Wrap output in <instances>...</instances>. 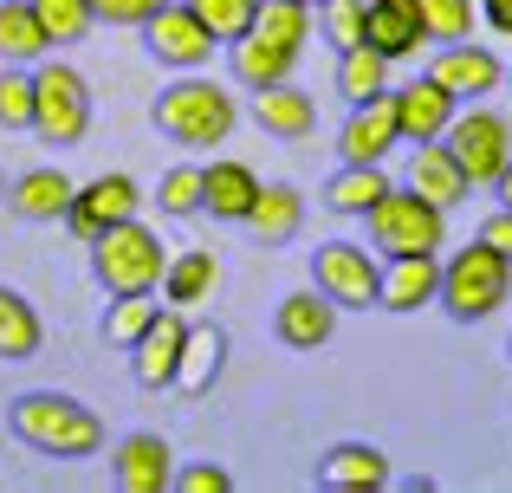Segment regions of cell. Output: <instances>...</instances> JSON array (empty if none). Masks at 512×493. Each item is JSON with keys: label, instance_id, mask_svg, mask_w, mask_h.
Instances as JSON below:
<instances>
[{"label": "cell", "instance_id": "cell-28", "mask_svg": "<svg viewBox=\"0 0 512 493\" xmlns=\"http://www.w3.org/2000/svg\"><path fill=\"white\" fill-rule=\"evenodd\" d=\"M214 286H221V260H214L208 247L169 253V266H163V305H201Z\"/></svg>", "mask_w": 512, "mask_h": 493}, {"label": "cell", "instance_id": "cell-24", "mask_svg": "<svg viewBox=\"0 0 512 493\" xmlns=\"http://www.w3.org/2000/svg\"><path fill=\"white\" fill-rule=\"evenodd\" d=\"M253 195H260V176H253L247 163H234V156H221V163H201V215L214 221H247Z\"/></svg>", "mask_w": 512, "mask_h": 493}, {"label": "cell", "instance_id": "cell-20", "mask_svg": "<svg viewBox=\"0 0 512 493\" xmlns=\"http://www.w3.org/2000/svg\"><path fill=\"white\" fill-rule=\"evenodd\" d=\"M402 189H415L422 202H435V208H461L467 195H474V182L461 176V163L448 156V143H415L409 150V169H402Z\"/></svg>", "mask_w": 512, "mask_h": 493}, {"label": "cell", "instance_id": "cell-38", "mask_svg": "<svg viewBox=\"0 0 512 493\" xmlns=\"http://www.w3.org/2000/svg\"><path fill=\"white\" fill-rule=\"evenodd\" d=\"M0 130H33V65H0Z\"/></svg>", "mask_w": 512, "mask_h": 493}, {"label": "cell", "instance_id": "cell-48", "mask_svg": "<svg viewBox=\"0 0 512 493\" xmlns=\"http://www.w3.org/2000/svg\"><path fill=\"white\" fill-rule=\"evenodd\" d=\"M506 357H512V344H506Z\"/></svg>", "mask_w": 512, "mask_h": 493}, {"label": "cell", "instance_id": "cell-1", "mask_svg": "<svg viewBox=\"0 0 512 493\" xmlns=\"http://www.w3.org/2000/svg\"><path fill=\"white\" fill-rule=\"evenodd\" d=\"M7 422L33 455H52V461H91L104 448V416L91 403H78V396H59V390L13 396Z\"/></svg>", "mask_w": 512, "mask_h": 493}, {"label": "cell", "instance_id": "cell-23", "mask_svg": "<svg viewBox=\"0 0 512 493\" xmlns=\"http://www.w3.org/2000/svg\"><path fill=\"white\" fill-rule=\"evenodd\" d=\"M247 241H260V247H286V241H299V228H305V195L292 189V182H260V195H253V208H247Z\"/></svg>", "mask_w": 512, "mask_h": 493}, {"label": "cell", "instance_id": "cell-44", "mask_svg": "<svg viewBox=\"0 0 512 493\" xmlns=\"http://www.w3.org/2000/svg\"><path fill=\"white\" fill-rule=\"evenodd\" d=\"M493 195H500V208H512V156H506V169H500V182H493Z\"/></svg>", "mask_w": 512, "mask_h": 493}, {"label": "cell", "instance_id": "cell-25", "mask_svg": "<svg viewBox=\"0 0 512 493\" xmlns=\"http://www.w3.org/2000/svg\"><path fill=\"white\" fill-rule=\"evenodd\" d=\"M292 65H299V52H286V46H273L266 33H240V39H227V72H234V85L240 91H266V85H279V78H292Z\"/></svg>", "mask_w": 512, "mask_h": 493}, {"label": "cell", "instance_id": "cell-8", "mask_svg": "<svg viewBox=\"0 0 512 493\" xmlns=\"http://www.w3.org/2000/svg\"><path fill=\"white\" fill-rule=\"evenodd\" d=\"M376 279H383V260L357 241H325L312 253V286L325 292L338 312H370L376 305Z\"/></svg>", "mask_w": 512, "mask_h": 493}, {"label": "cell", "instance_id": "cell-46", "mask_svg": "<svg viewBox=\"0 0 512 493\" xmlns=\"http://www.w3.org/2000/svg\"><path fill=\"white\" fill-rule=\"evenodd\" d=\"M299 7H312V13H318V7H325V0H299Z\"/></svg>", "mask_w": 512, "mask_h": 493}, {"label": "cell", "instance_id": "cell-22", "mask_svg": "<svg viewBox=\"0 0 512 493\" xmlns=\"http://www.w3.org/2000/svg\"><path fill=\"white\" fill-rule=\"evenodd\" d=\"M435 286H441V253H402V260H383L376 305L383 312H422V305H435Z\"/></svg>", "mask_w": 512, "mask_h": 493}, {"label": "cell", "instance_id": "cell-11", "mask_svg": "<svg viewBox=\"0 0 512 493\" xmlns=\"http://www.w3.org/2000/svg\"><path fill=\"white\" fill-rule=\"evenodd\" d=\"M428 78H435L448 98L474 104V98H493V91L506 85V59H500L493 46H467V39H454V46H435Z\"/></svg>", "mask_w": 512, "mask_h": 493}, {"label": "cell", "instance_id": "cell-26", "mask_svg": "<svg viewBox=\"0 0 512 493\" xmlns=\"http://www.w3.org/2000/svg\"><path fill=\"white\" fill-rule=\"evenodd\" d=\"M72 189H78V182L65 176V169L46 163V169H26V176H13V182H7V202H0V208H13L20 221H59L65 202H72Z\"/></svg>", "mask_w": 512, "mask_h": 493}, {"label": "cell", "instance_id": "cell-12", "mask_svg": "<svg viewBox=\"0 0 512 493\" xmlns=\"http://www.w3.org/2000/svg\"><path fill=\"white\" fill-rule=\"evenodd\" d=\"M396 143H402V130H396L389 91H376V98H363V104L344 111V124H338V156L344 163H383Z\"/></svg>", "mask_w": 512, "mask_h": 493}, {"label": "cell", "instance_id": "cell-2", "mask_svg": "<svg viewBox=\"0 0 512 493\" xmlns=\"http://www.w3.org/2000/svg\"><path fill=\"white\" fill-rule=\"evenodd\" d=\"M150 124L163 130L175 150H221V143L234 137V124H240V104H234V91L214 85V78L175 72V85L156 91Z\"/></svg>", "mask_w": 512, "mask_h": 493}, {"label": "cell", "instance_id": "cell-34", "mask_svg": "<svg viewBox=\"0 0 512 493\" xmlns=\"http://www.w3.org/2000/svg\"><path fill=\"white\" fill-rule=\"evenodd\" d=\"M33 7V20L46 26L52 46H78V39L98 26V13H91V0H26Z\"/></svg>", "mask_w": 512, "mask_h": 493}, {"label": "cell", "instance_id": "cell-42", "mask_svg": "<svg viewBox=\"0 0 512 493\" xmlns=\"http://www.w3.org/2000/svg\"><path fill=\"white\" fill-rule=\"evenodd\" d=\"M480 241H487L493 253H506V260H512V208H493V215H487V228H480Z\"/></svg>", "mask_w": 512, "mask_h": 493}, {"label": "cell", "instance_id": "cell-3", "mask_svg": "<svg viewBox=\"0 0 512 493\" xmlns=\"http://www.w3.org/2000/svg\"><path fill=\"white\" fill-rule=\"evenodd\" d=\"M512 292V260L493 253L487 241H467L454 260H441V286H435V305L454 318V325H480L506 305Z\"/></svg>", "mask_w": 512, "mask_h": 493}, {"label": "cell", "instance_id": "cell-39", "mask_svg": "<svg viewBox=\"0 0 512 493\" xmlns=\"http://www.w3.org/2000/svg\"><path fill=\"white\" fill-rule=\"evenodd\" d=\"M318 33L338 52L363 46V0H325V7H318Z\"/></svg>", "mask_w": 512, "mask_h": 493}, {"label": "cell", "instance_id": "cell-9", "mask_svg": "<svg viewBox=\"0 0 512 493\" xmlns=\"http://www.w3.org/2000/svg\"><path fill=\"white\" fill-rule=\"evenodd\" d=\"M137 33H143V52H150L163 72H201V65L214 59V46H221V39H214L208 26L182 7V0H163Z\"/></svg>", "mask_w": 512, "mask_h": 493}, {"label": "cell", "instance_id": "cell-16", "mask_svg": "<svg viewBox=\"0 0 512 493\" xmlns=\"http://www.w3.org/2000/svg\"><path fill=\"white\" fill-rule=\"evenodd\" d=\"M389 104H396V130L402 143H435L441 130L454 124V111H461V98H448V91L435 85V78H409V85L389 91Z\"/></svg>", "mask_w": 512, "mask_h": 493}, {"label": "cell", "instance_id": "cell-5", "mask_svg": "<svg viewBox=\"0 0 512 493\" xmlns=\"http://www.w3.org/2000/svg\"><path fill=\"white\" fill-rule=\"evenodd\" d=\"M85 247H91V279H98L104 292H156L163 286L169 253L156 241V228H143L137 215L104 228L98 241H85Z\"/></svg>", "mask_w": 512, "mask_h": 493}, {"label": "cell", "instance_id": "cell-37", "mask_svg": "<svg viewBox=\"0 0 512 493\" xmlns=\"http://www.w3.org/2000/svg\"><path fill=\"white\" fill-rule=\"evenodd\" d=\"M182 7L195 13V20H201V26H208V33H214V39L227 46V39H240V33L253 26V13H260V0H182Z\"/></svg>", "mask_w": 512, "mask_h": 493}, {"label": "cell", "instance_id": "cell-47", "mask_svg": "<svg viewBox=\"0 0 512 493\" xmlns=\"http://www.w3.org/2000/svg\"><path fill=\"white\" fill-rule=\"evenodd\" d=\"M506 85H512V65H506Z\"/></svg>", "mask_w": 512, "mask_h": 493}, {"label": "cell", "instance_id": "cell-14", "mask_svg": "<svg viewBox=\"0 0 512 493\" xmlns=\"http://www.w3.org/2000/svg\"><path fill=\"white\" fill-rule=\"evenodd\" d=\"M169 474H175V448L156 429H137V435H124V442L111 448L117 493H169Z\"/></svg>", "mask_w": 512, "mask_h": 493}, {"label": "cell", "instance_id": "cell-27", "mask_svg": "<svg viewBox=\"0 0 512 493\" xmlns=\"http://www.w3.org/2000/svg\"><path fill=\"white\" fill-rule=\"evenodd\" d=\"M389 195V176H383V163H344L338 176L325 182V195L318 202L331 208V215H350V221H363L376 202Z\"/></svg>", "mask_w": 512, "mask_h": 493}, {"label": "cell", "instance_id": "cell-32", "mask_svg": "<svg viewBox=\"0 0 512 493\" xmlns=\"http://www.w3.org/2000/svg\"><path fill=\"white\" fill-rule=\"evenodd\" d=\"M163 312V299L156 292H111V312H104V344H117V351H130V344L143 338V325Z\"/></svg>", "mask_w": 512, "mask_h": 493}, {"label": "cell", "instance_id": "cell-6", "mask_svg": "<svg viewBox=\"0 0 512 493\" xmlns=\"http://www.w3.org/2000/svg\"><path fill=\"white\" fill-rule=\"evenodd\" d=\"M363 228H370V247L383 253V260H402V253H441V241H448V208H435L415 189L389 182V195L363 215Z\"/></svg>", "mask_w": 512, "mask_h": 493}, {"label": "cell", "instance_id": "cell-10", "mask_svg": "<svg viewBox=\"0 0 512 493\" xmlns=\"http://www.w3.org/2000/svg\"><path fill=\"white\" fill-rule=\"evenodd\" d=\"M143 208V189H137V176H91V182H78L72 189V202H65V234H78V241H98L104 228H117V221H130Z\"/></svg>", "mask_w": 512, "mask_h": 493}, {"label": "cell", "instance_id": "cell-40", "mask_svg": "<svg viewBox=\"0 0 512 493\" xmlns=\"http://www.w3.org/2000/svg\"><path fill=\"white\" fill-rule=\"evenodd\" d=\"M169 487L175 493H227V487H234V474H227L221 461H195V468H175Z\"/></svg>", "mask_w": 512, "mask_h": 493}, {"label": "cell", "instance_id": "cell-21", "mask_svg": "<svg viewBox=\"0 0 512 493\" xmlns=\"http://www.w3.org/2000/svg\"><path fill=\"white\" fill-rule=\"evenodd\" d=\"M363 46L383 52L389 65L409 59V52H422L428 33H422V13H415V0H363Z\"/></svg>", "mask_w": 512, "mask_h": 493}, {"label": "cell", "instance_id": "cell-36", "mask_svg": "<svg viewBox=\"0 0 512 493\" xmlns=\"http://www.w3.org/2000/svg\"><path fill=\"white\" fill-rule=\"evenodd\" d=\"M156 208H163L169 221L201 215V163H175V169H163V182H156Z\"/></svg>", "mask_w": 512, "mask_h": 493}, {"label": "cell", "instance_id": "cell-30", "mask_svg": "<svg viewBox=\"0 0 512 493\" xmlns=\"http://www.w3.org/2000/svg\"><path fill=\"white\" fill-rule=\"evenodd\" d=\"M52 52L46 26L33 20L26 0H0V65H39Z\"/></svg>", "mask_w": 512, "mask_h": 493}, {"label": "cell", "instance_id": "cell-19", "mask_svg": "<svg viewBox=\"0 0 512 493\" xmlns=\"http://www.w3.org/2000/svg\"><path fill=\"white\" fill-rule=\"evenodd\" d=\"M247 111H253V124H260L266 137H279V143H305V137L318 130V98H312V91H299L292 78L253 91Z\"/></svg>", "mask_w": 512, "mask_h": 493}, {"label": "cell", "instance_id": "cell-18", "mask_svg": "<svg viewBox=\"0 0 512 493\" xmlns=\"http://www.w3.org/2000/svg\"><path fill=\"white\" fill-rule=\"evenodd\" d=\"M389 481H396V468H389V455L376 442H338L318 461V487L331 493H383Z\"/></svg>", "mask_w": 512, "mask_h": 493}, {"label": "cell", "instance_id": "cell-4", "mask_svg": "<svg viewBox=\"0 0 512 493\" xmlns=\"http://www.w3.org/2000/svg\"><path fill=\"white\" fill-rule=\"evenodd\" d=\"M85 130H91L85 72L46 52V59L33 65V137L46 143V150H72V143H85Z\"/></svg>", "mask_w": 512, "mask_h": 493}, {"label": "cell", "instance_id": "cell-15", "mask_svg": "<svg viewBox=\"0 0 512 493\" xmlns=\"http://www.w3.org/2000/svg\"><path fill=\"white\" fill-rule=\"evenodd\" d=\"M331 331H338V305H331L318 286L286 292V299L273 305V338L286 344V351H325Z\"/></svg>", "mask_w": 512, "mask_h": 493}, {"label": "cell", "instance_id": "cell-35", "mask_svg": "<svg viewBox=\"0 0 512 493\" xmlns=\"http://www.w3.org/2000/svg\"><path fill=\"white\" fill-rule=\"evenodd\" d=\"M422 13V33L435 46H454V39H474V0H415Z\"/></svg>", "mask_w": 512, "mask_h": 493}, {"label": "cell", "instance_id": "cell-33", "mask_svg": "<svg viewBox=\"0 0 512 493\" xmlns=\"http://www.w3.org/2000/svg\"><path fill=\"white\" fill-rule=\"evenodd\" d=\"M376 91H389V59L383 52H370V46L338 52V98L363 104V98H376Z\"/></svg>", "mask_w": 512, "mask_h": 493}, {"label": "cell", "instance_id": "cell-31", "mask_svg": "<svg viewBox=\"0 0 512 493\" xmlns=\"http://www.w3.org/2000/svg\"><path fill=\"white\" fill-rule=\"evenodd\" d=\"M253 33H266L273 46H286V52H305V46H312V33H318V13L299 7V0H260Z\"/></svg>", "mask_w": 512, "mask_h": 493}, {"label": "cell", "instance_id": "cell-45", "mask_svg": "<svg viewBox=\"0 0 512 493\" xmlns=\"http://www.w3.org/2000/svg\"><path fill=\"white\" fill-rule=\"evenodd\" d=\"M0 202H7V169H0Z\"/></svg>", "mask_w": 512, "mask_h": 493}, {"label": "cell", "instance_id": "cell-7", "mask_svg": "<svg viewBox=\"0 0 512 493\" xmlns=\"http://www.w3.org/2000/svg\"><path fill=\"white\" fill-rule=\"evenodd\" d=\"M441 143H448V156L461 163V176L474 182V189H493L512 156V117L506 111H487V104H461L454 111V124L441 130Z\"/></svg>", "mask_w": 512, "mask_h": 493}, {"label": "cell", "instance_id": "cell-43", "mask_svg": "<svg viewBox=\"0 0 512 493\" xmlns=\"http://www.w3.org/2000/svg\"><path fill=\"white\" fill-rule=\"evenodd\" d=\"M480 20H487L493 33H506V39H512V0H480Z\"/></svg>", "mask_w": 512, "mask_h": 493}, {"label": "cell", "instance_id": "cell-41", "mask_svg": "<svg viewBox=\"0 0 512 493\" xmlns=\"http://www.w3.org/2000/svg\"><path fill=\"white\" fill-rule=\"evenodd\" d=\"M156 7H163V0H91L98 26H143Z\"/></svg>", "mask_w": 512, "mask_h": 493}, {"label": "cell", "instance_id": "cell-29", "mask_svg": "<svg viewBox=\"0 0 512 493\" xmlns=\"http://www.w3.org/2000/svg\"><path fill=\"white\" fill-rule=\"evenodd\" d=\"M39 344H46V325H39L33 299L0 286V357H7V364H26V357H39Z\"/></svg>", "mask_w": 512, "mask_h": 493}, {"label": "cell", "instance_id": "cell-17", "mask_svg": "<svg viewBox=\"0 0 512 493\" xmlns=\"http://www.w3.org/2000/svg\"><path fill=\"white\" fill-rule=\"evenodd\" d=\"M221 370H227V331L214 325V318H188V331H182V357H175V383L169 390L175 396H208L214 383H221Z\"/></svg>", "mask_w": 512, "mask_h": 493}, {"label": "cell", "instance_id": "cell-13", "mask_svg": "<svg viewBox=\"0 0 512 493\" xmlns=\"http://www.w3.org/2000/svg\"><path fill=\"white\" fill-rule=\"evenodd\" d=\"M182 305H163V312L143 325V338L130 344V377H137V390H169L175 383V357H182Z\"/></svg>", "mask_w": 512, "mask_h": 493}]
</instances>
